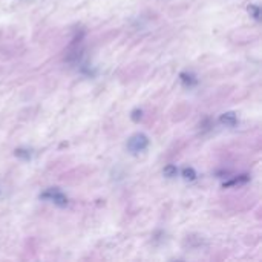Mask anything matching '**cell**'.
Here are the masks:
<instances>
[{"label": "cell", "instance_id": "1", "mask_svg": "<svg viewBox=\"0 0 262 262\" xmlns=\"http://www.w3.org/2000/svg\"><path fill=\"white\" fill-rule=\"evenodd\" d=\"M147 146H149V138L144 134H135L127 141V149L132 154H140V152L146 150Z\"/></svg>", "mask_w": 262, "mask_h": 262}, {"label": "cell", "instance_id": "5", "mask_svg": "<svg viewBox=\"0 0 262 262\" xmlns=\"http://www.w3.org/2000/svg\"><path fill=\"white\" fill-rule=\"evenodd\" d=\"M250 180V177L249 175H241V177H238V178H235V180H232V181H229V183H224V189L226 187H232V186H239V184H244V183H247Z\"/></svg>", "mask_w": 262, "mask_h": 262}, {"label": "cell", "instance_id": "4", "mask_svg": "<svg viewBox=\"0 0 262 262\" xmlns=\"http://www.w3.org/2000/svg\"><path fill=\"white\" fill-rule=\"evenodd\" d=\"M180 80H181V83H183L184 86H187V88H193V86L198 84L196 77H195L193 74H190V72H181V74H180Z\"/></svg>", "mask_w": 262, "mask_h": 262}, {"label": "cell", "instance_id": "3", "mask_svg": "<svg viewBox=\"0 0 262 262\" xmlns=\"http://www.w3.org/2000/svg\"><path fill=\"white\" fill-rule=\"evenodd\" d=\"M220 123H221L223 126H229V127H232V126H236V123H238V117H236V114H235V112H226V114H223V115L220 117Z\"/></svg>", "mask_w": 262, "mask_h": 262}, {"label": "cell", "instance_id": "10", "mask_svg": "<svg viewBox=\"0 0 262 262\" xmlns=\"http://www.w3.org/2000/svg\"><path fill=\"white\" fill-rule=\"evenodd\" d=\"M247 11L250 12V15L255 18V20H259V6L258 5H249V8H247Z\"/></svg>", "mask_w": 262, "mask_h": 262}, {"label": "cell", "instance_id": "9", "mask_svg": "<svg viewBox=\"0 0 262 262\" xmlns=\"http://www.w3.org/2000/svg\"><path fill=\"white\" fill-rule=\"evenodd\" d=\"M14 155H15L17 158H21V160H29V158H31V152L26 150V149H15Z\"/></svg>", "mask_w": 262, "mask_h": 262}, {"label": "cell", "instance_id": "6", "mask_svg": "<svg viewBox=\"0 0 262 262\" xmlns=\"http://www.w3.org/2000/svg\"><path fill=\"white\" fill-rule=\"evenodd\" d=\"M163 175L166 178H175L178 175V167L175 164H167L164 169H163Z\"/></svg>", "mask_w": 262, "mask_h": 262}, {"label": "cell", "instance_id": "2", "mask_svg": "<svg viewBox=\"0 0 262 262\" xmlns=\"http://www.w3.org/2000/svg\"><path fill=\"white\" fill-rule=\"evenodd\" d=\"M40 198H41V200L52 201L54 204H57V206H60V207H64V206L68 204V198H66L58 189H49V190L43 192V193L40 195Z\"/></svg>", "mask_w": 262, "mask_h": 262}, {"label": "cell", "instance_id": "8", "mask_svg": "<svg viewBox=\"0 0 262 262\" xmlns=\"http://www.w3.org/2000/svg\"><path fill=\"white\" fill-rule=\"evenodd\" d=\"M130 120H132L134 123H140V121L143 120V111H141V109H134V111L130 112Z\"/></svg>", "mask_w": 262, "mask_h": 262}, {"label": "cell", "instance_id": "7", "mask_svg": "<svg viewBox=\"0 0 262 262\" xmlns=\"http://www.w3.org/2000/svg\"><path fill=\"white\" fill-rule=\"evenodd\" d=\"M183 178L187 181H195L196 180V172L193 167H184L183 169Z\"/></svg>", "mask_w": 262, "mask_h": 262}]
</instances>
